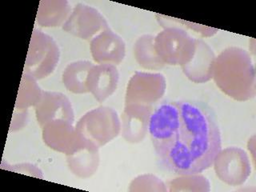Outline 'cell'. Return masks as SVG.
Wrapping results in <instances>:
<instances>
[{"mask_svg":"<svg viewBox=\"0 0 256 192\" xmlns=\"http://www.w3.org/2000/svg\"><path fill=\"white\" fill-rule=\"evenodd\" d=\"M216 56L208 44L196 38V50L190 61L182 66L188 78L196 84H204L213 78Z\"/></svg>","mask_w":256,"mask_h":192,"instance_id":"cell-4","label":"cell"},{"mask_svg":"<svg viewBox=\"0 0 256 192\" xmlns=\"http://www.w3.org/2000/svg\"><path fill=\"white\" fill-rule=\"evenodd\" d=\"M148 130L160 165L180 176L210 168L222 149L216 114L205 102H162L150 113Z\"/></svg>","mask_w":256,"mask_h":192,"instance_id":"cell-1","label":"cell"},{"mask_svg":"<svg viewBox=\"0 0 256 192\" xmlns=\"http://www.w3.org/2000/svg\"><path fill=\"white\" fill-rule=\"evenodd\" d=\"M118 80V73L110 64H101L92 66L88 77V90L94 94L100 102L114 92Z\"/></svg>","mask_w":256,"mask_h":192,"instance_id":"cell-5","label":"cell"},{"mask_svg":"<svg viewBox=\"0 0 256 192\" xmlns=\"http://www.w3.org/2000/svg\"><path fill=\"white\" fill-rule=\"evenodd\" d=\"M212 165H214L217 177L230 186H241L252 172L248 154L242 148L237 146L221 149Z\"/></svg>","mask_w":256,"mask_h":192,"instance_id":"cell-3","label":"cell"},{"mask_svg":"<svg viewBox=\"0 0 256 192\" xmlns=\"http://www.w3.org/2000/svg\"><path fill=\"white\" fill-rule=\"evenodd\" d=\"M212 78L234 100L246 101L256 96L254 65L250 54L241 48H226L216 57Z\"/></svg>","mask_w":256,"mask_h":192,"instance_id":"cell-2","label":"cell"}]
</instances>
